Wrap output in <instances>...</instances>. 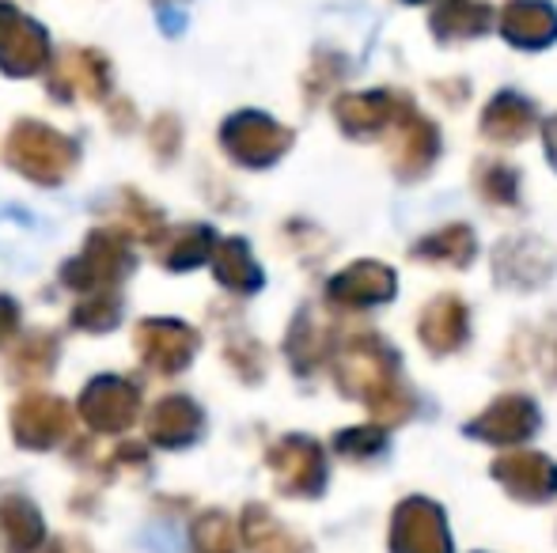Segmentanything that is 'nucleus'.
I'll return each instance as SVG.
<instances>
[{
    "mask_svg": "<svg viewBox=\"0 0 557 553\" xmlns=\"http://www.w3.org/2000/svg\"><path fill=\"white\" fill-rule=\"evenodd\" d=\"M546 152H550V160L557 163V114L546 122Z\"/></svg>",
    "mask_w": 557,
    "mask_h": 553,
    "instance_id": "5701e85b",
    "label": "nucleus"
},
{
    "mask_svg": "<svg viewBox=\"0 0 557 553\" xmlns=\"http://www.w3.org/2000/svg\"><path fill=\"white\" fill-rule=\"evenodd\" d=\"M216 247V236L209 228H201V224H194V228H183L175 231V236L163 243L160 251V262L168 269H194L198 262H206L209 254H213Z\"/></svg>",
    "mask_w": 557,
    "mask_h": 553,
    "instance_id": "2eb2a0df",
    "label": "nucleus"
},
{
    "mask_svg": "<svg viewBox=\"0 0 557 553\" xmlns=\"http://www.w3.org/2000/svg\"><path fill=\"white\" fill-rule=\"evenodd\" d=\"M58 361V345H53V334H27L20 345L8 356V368H12V379H35L46 376Z\"/></svg>",
    "mask_w": 557,
    "mask_h": 553,
    "instance_id": "dca6fc26",
    "label": "nucleus"
},
{
    "mask_svg": "<svg viewBox=\"0 0 557 553\" xmlns=\"http://www.w3.org/2000/svg\"><path fill=\"white\" fill-rule=\"evenodd\" d=\"M8 163L15 171H23L27 178L42 186H53L73 171L76 163V144L69 137L53 134L50 126H38V122H20L8 137L4 148Z\"/></svg>",
    "mask_w": 557,
    "mask_h": 553,
    "instance_id": "f257e3e1",
    "label": "nucleus"
},
{
    "mask_svg": "<svg viewBox=\"0 0 557 553\" xmlns=\"http://www.w3.org/2000/svg\"><path fill=\"white\" fill-rule=\"evenodd\" d=\"M482 129L493 140H523L535 129V106L516 91H500L482 114Z\"/></svg>",
    "mask_w": 557,
    "mask_h": 553,
    "instance_id": "f8f14e48",
    "label": "nucleus"
},
{
    "mask_svg": "<svg viewBox=\"0 0 557 553\" xmlns=\"http://www.w3.org/2000/svg\"><path fill=\"white\" fill-rule=\"evenodd\" d=\"M243 535H247V546L255 553H296V542L265 516V508H250L243 516Z\"/></svg>",
    "mask_w": 557,
    "mask_h": 553,
    "instance_id": "a211bd4d",
    "label": "nucleus"
},
{
    "mask_svg": "<svg viewBox=\"0 0 557 553\" xmlns=\"http://www.w3.org/2000/svg\"><path fill=\"white\" fill-rule=\"evenodd\" d=\"M391 292V274L375 266H357L345 277L334 280V296L349 303H364V300H383Z\"/></svg>",
    "mask_w": 557,
    "mask_h": 553,
    "instance_id": "f3484780",
    "label": "nucleus"
},
{
    "mask_svg": "<svg viewBox=\"0 0 557 553\" xmlns=\"http://www.w3.org/2000/svg\"><path fill=\"white\" fill-rule=\"evenodd\" d=\"M137 387L125 384L117 376H103L96 384L84 387V399H81V417L88 420L96 432H125V428L137 420Z\"/></svg>",
    "mask_w": 557,
    "mask_h": 553,
    "instance_id": "39448f33",
    "label": "nucleus"
},
{
    "mask_svg": "<svg viewBox=\"0 0 557 553\" xmlns=\"http://www.w3.org/2000/svg\"><path fill=\"white\" fill-rule=\"evenodd\" d=\"M15 326H20V307H15L8 296H0V345H4L8 338L15 334Z\"/></svg>",
    "mask_w": 557,
    "mask_h": 553,
    "instance_id": "4be33fe9",
    "label": "nucleus"
},
{
    "mask_svg": "<svg viewBox=\"0 0 557 553\" xmlns=\"http://www.w3.org/2000/svg\"><path fill=\"white\" fill-rule=\"evenodd\" d=\"M201 432V410L190 399H163L148 414V436L160 448H183Z\"/></svg>",
    "mask_w": 557,
    "mask_h": 553,
    "instance_id": "9b49d317",
    "label": "nucleus"
},
{
    "mask_svg": "<svg viewBox=\"0 0 557 553\" xmlns=\"http://www.w3.org/2000/svg\"><path fill=\"white\" fill-rule=\"evenodd\" d=\"M436 42H470L493 27V8L485 0H441L429 15Z\"/></svg>",
    "mask_w": 557,
    "mask_h": 553,
    "instance_id": "1a4fd4ad",
    "label": "nucleus"
},
{
    "mask_svg": "<svg viewBox=\"0 0 557 553\" xmlns=\"http://www.w3.org/2000/svg\"><path fill=\"white\" fill-rule=\"evenodd\" d=\"M133 259L125 251L122 236L111 228L103 231H91L88 236V247L61 269L69 288H81V292H114V285L129 274Z\"/></svg>",
    "mask_w": 557,
    "mask_h": 553,
    "instance_id": "f03ea898",
    "label": "nucleus"
},
{
    "mask_svg": "<svg viewBox=\"0 0 557 553\" xmlns=\"http://www.w3.org/2000/svg\"><path fill=\"white\" fill-rule=\"evenodd\" d=\"M50 553H88L84 546H76V542H53Z\"/></svg>",
    "mask_w": 557,
    "mask_h": 553,
    "instance_id": "b1692460",
    "label": "nucleus"
},
{
    "mask_svg": "<svg viewBox=\"0 0 557 553\" xmlns=\"http://www.w3.org/2000/svg\"><path fill=\"white\" fill-rule=\"evenodd\" d=\"M213 269H216V277H221V285L235 288V292H250V288H258V280H262L243 239H224V243L213 247Z\"/></svg>",
    "mask_w": 557,
    "mask_h": 553,
    "instance_id": "4468645a",
    "label": "nucleus"
},
{
    "mask_svg": "<svg viewBox=\"0 0 557 553\" xmlns=\"http://www.w3.org/2000/svg\"><path fill=\"white\" fill-rule=\"evenodd\" d=\"M117 315H122L117 292H91L88 300L73 311V323L81 326V330H111V326H117Z\"/></svg>",
    "mask_w": 557,
    "mask_h": 553,
    "instance_id": "6ab92c4d",
    "label": "nucleus"
},
{
    "mask_svg": "<svg viewBox=\"0 0 557 553\" xmlns=\"http://www.w3.org/2000/svg\"><path fill=\"white\" fill-rule=\"evenodd\" d=\"M406 99L395 96V91H368V96H345L342 103L334 106L337 122H342L345 134L352 137H368L387 129L391 122H398V114L406 111Z\"/></svg>",
    "mask_w": 557,
    "mask_h": 553,
    "instance_id": "6e6552de",
    "label": "nucleus"
},
{
    "mask_svg": "<svg viewBox=\"0 0 557 553\" xmlns=\"http://www.w3.org/2000/svg\"><path fill=\"white\" fill-rule=\"evenodd\" d=\"M293 144V134L270 122L265 114H235L224 126V148L247 167H265Z\"/></svg>",
    "mask_w": 557,
    "mask_h": 553,
    "instance_id": "20e7f679",
    "label": "nucleus"
},
{
    "mask_svg": "<svg viewBox=\"0 0 557 553\" xmlns=\"http://www.w3.org/2000/svg\"><path fill=\"white\" fill-rule=\"evenodd\" d=\"M122 228L129 231V236L148 239V243H152V239L163 231V216L156 213L152 205H145L137 193H125L122 198Z\"/></svg>",
    "mask_w": 557,
    "mask_h": 553,
    "instance_id": "aec40b11",
    "label": "nucleus"
},
{
    "mask_svg": "<svg viewBox=\"0 0 557 553\" xmlns=\"http://www.w3.org/2000/svg\"><path fill=\"white\" fill-rule=\"evenodd\" d=\"M270 463L281 489H288V493H315L323 486V458H319L315 443L285 440L281 448H273Z\"/></svg>",
    "mask_w": 557,
    "mask_h": 553,
    "instance_id": "9d476101",
    "label": "nucleus"
},
{
    "mask_svg": "<svg viewBox=\"0 0 557 553\" xmlns=\"http://www.w3.org/2000/svg\"><path fill=\"white\" fill-rule=\"evenodd\" d=\"M0 527H4V539L12 553H35L42 542V516L27 497H4L0 501Z\"/></svg>",
    "mask_w": 557,
    "mask_h": 553,
    "instance_id": "ddd939ff",
    "label": "nucleus"
},
{
    "mask_svg": "<svg viewBox=\"0 0 557 553\" xmlns=\"http://www.w3.org/2000/svg\"><path fill=\"white\" fill-rule=\"evenodd\" d=\"M403 4H429V0H403Z\"/></svg>",
    "mask_w": 557,
    "mask_h": 553,
    "instance_id": "393cba45",
    "label": "nucleus"
},
{
    "mask_svg": "<svg viewBox=\"0 0 557 553\" xmlns=\"http://www.w3.org/2000/svg\"><path fill=\"white\" fill-rule=\"evenodd\" d=\"M133 341H137L145 368H152L156 376H178L198 349V334L186 323H175V318H148V323L137 326Z\"/></svg>",
    "mask_w": 557,
    "mask_h": 553,
    "instance_id": "7ed1b4c3",
    "label": "nucleus"
},
{
    "mask_svg": "<svg viewBox=\"0 0 557 553\" xmlns=\"http://www.w3.org/2000/svg\"><path fill=\"white\" fill-rule=\"evenodd\" d=\"M194 546H198V553H235L232 527H227L221 512H209L194 524Z\"/></svg>",
    "mask_w": 557,
    "mask_h": 553,
    "instance_id": "412c9836",
    "label": "nucleus"
},
{
    "mask_svg": "<svg viewBox=\"0 0 557 553\" xmlns=\"http://www.w3.org/2000/svg\"><path fill=\"white\" fill-rule=\"evenodd\" d=\"M497 30L516 50H546L557 42V8L550 0H508L497 15Z\"/></svg>",
    "mask_w": 557,
    "mask_h": 553,
    "instance_id": "423d86ee",
    "label": "nucleus"
},
{
    "mask_svg": "<svg viewBox=\"0 0 557 553\" xmlns=\"http://www.w3.org/2000/svg\"><path fill=\"white\" fill-rule=\"evenodd\" d=\"M73 428V414L53 394H30L12 410V432L23 448H53Z\"/></svg>",
    "mask_w": 557,
    "mask_h": 553,
    "instance_id": "0eeeda50",
    "label": "nucleus"
}]
</instances>
